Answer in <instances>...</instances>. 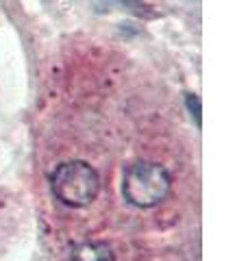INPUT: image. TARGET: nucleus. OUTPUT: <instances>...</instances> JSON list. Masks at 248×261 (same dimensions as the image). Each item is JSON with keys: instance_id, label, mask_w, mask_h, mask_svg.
I'll return each instance as SVG.
<instances>
[{"instance_id": "2", "label": "nucleus", "mask_w": 248, "mask_h": 261, "mask_svg": "<svg viewBox=\"0 0 248 261\" xmlns=\"http://www.w3.org/2000/svg\"><path fill=\"white\" fill-rule=\"evenodd\" d=\"M51 187L57 200H61L68 207H87L101 190V176L96 168L87 161L72 159L55 168L51 176Z\"/></svg>"}, {"instance_id": "3", "label": "nucleus", "mask_w": 248, "mask_h": 261, "mask_svg": "<svg viewBox=\"0 0 248 261\" xmlns=\"http://www.w3.org/2000/svg\"><path fill=\"white\" fill-rule=\"evenodd\" d=\"M72 261H115V255L105 242H85L72 252Z\"/></svg>"}, {"instance_id": "1", "label": "nucleus", "mask_w": 248, "mask_h": 261, "mask_svg": "<svg viewBox=\"0 0 248 261\" xmlns=\"http://www.w3.org/2000/svg\"><path fill=\"white\" fill-rule=\"evenodd\" d=\"M172 190V176L161 163L135 161L124 172L122 194L127 202L139 209L157 207L168 198Z\"/></svg>"}, {"instance_id": "4", "label": "nucleus", "mask_w": 248, "mask_h": 261, "mask_svg": "<svg viewBox=\"0 0 248 261\" xmlns=\"http://www.w3.org/2000/svg\"><path fill=\"white\" fill-rule=\"evenodd\" d=\"M187 105H189V109L194 111L192 116L196 118L198 124H201V102H198V98H194V96H187Z\"/></svg>"}]
</instances>
